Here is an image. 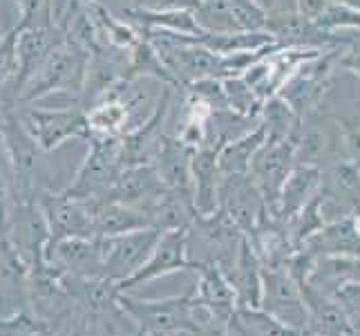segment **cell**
I'll return each instance as SVG.
<instances>
[{"label":"cell","instance_id":"6da1fadb","mask_svg":"<svg viewBox=\"0 0 360 336\" xmlns=\"http://www.w3.org/2000/svg\"><path fill=\"white\" fill-rule=\"evenodd\" d=\"M90 54L77 43L65 41L58 45L52 54L47 56L43 68L32 77V81L25 85V90L18 99V106L34 104L47 94H74L79 99L83 83H85V70H88Z\"/></svg>","mask_w":360,"mask_h":336},{"label":"cell","instance_id":"7a4b0ae2","mask_svg":"<svg viewBox=\"0 0 360 336\" xmlns=\"http://www.w3.org/2000/svg\"><path fill=\"white\" fill-rule=\"evenodd\" d=\"M119 307L123 309L136 330L141 334H177V332H195V292L191 290L184 296L170 298H153L141 301L128 294H119Z\"/></svg>","mask_w":360,"mask_h":336},{"label":"cell","instance_id":"3957f363","mask_svg":"<svg viewBox=\"0 0 360 336\" xmlns=\"http://www.w3.org/2000/svg\"><path fill=\"white\" fill-rule=\"evenodd\" d=\"M65 43V34L60 32L52 18L25 27L18 36V70L11 83L0 92V106H18V99L25 90V85L32 81V77L43 68L47 56L54 52L58 45Z\"/></svg>","mask_w":360,"mask_h":336},{"label":"cell","instance_id":"277c9868","mask_svg":"<svg viewBox=\"0 0 360 336\" xmlns=\"http://www.w3.org/2000/svg\"><path fill=\"white\" fill-rule=\"evenodd\" d=\"M25 128L30 130L34 142L41 146L43 153H52L70 139H90V126L85 110L70 108H27L20 117Z\"/></svg>","mask_w":360,"mask_h":336},{"label":"cell","instance_id":"5b68a950","mask_svg":"<svg viewBox=\"0 0 360 336\" xmlns=\"http://www.w3.org/2000/svg\"><path fill=\"white\" fill-rule=\"evenodd\" d=\"M45 227H47V244L45 258L52 249L65 238H94L92 216L88 206L81 200L68 197L63 191H41L36 195Z\"/></svg>","mask_w":360,"mask_h":336},{"label":"cell","instance_id":"8992f818","mask_svg":"<svg viewBox=\"0 0 360 336\" xmlns=\"http://www.w3.org/2000/svg\"><path fill=\"white\" fill-rule=\"evenodd\" d=\"M186 269H195V260L188 258V229L161 231L153 254L148 256L146 263L132 276L117 282L115 287L119 294H128L132 287H139L143 282L164 278L168 273L186 271Z\"/></svg>","mask_w":360,"mask_h":336},{"label":"cell","instance_id":"52a82bcc","mask_svg":"<svg viewBox=\"0 0 360 336\" xmlns=\"http://www.w3.org/2000/svg\"><path fill=\"white\" fill-rule=\"evenodd\" d=\"M161 231L148 227L141 231L123 233L117 238H101L103 244V278L110 282H121L139 269L159 240Z\"/></svg>","mask_w":360,"mask_h":336},{"label":"cell","instance_id":"ba28073f","mask_svg":"<svg viewBox=\"0 0 360 336\" xmlns=\"http://www.w3.org/2000/svg\"><path fill=\"white\" fill-rule=\"evenodd\" d=\"M293 157L295 142L291 137H287V139H269L266 137V142L257 148V153L251 159L248 175L253 178L269 209H276L280 204V193L289 178V166Z\"/></svg>","mask_w":360,"mask_h":336},{"label":"cell","instance_id":"9c48e42d","mask_svg":"<svg viewBox=\"0 0 360 336\" xmlns=\"http://www.w3.org/2000/svg\"><path fill=\"white\" fill-rule=\"evenodd\" d=\"M172 92L175 88L164 85V92H161L159 101L155 110L148 115L146 121H141L134 130L121 137V151H119V168H134V166H146L153 164L157 146L161 142V135H164V123L170 112V101H172Z\"/></svg>","mask_w":360,"mask_h":336},{"label":"cell","instance_id":"30bf717a","mask_svg":"<svg viewBox=\"0 0 360 336\" xmlns=\"http://www.w3.org/2000/svg\"><path fill=\"white\" fill-rule=\"evenodd\" d=\"M128 54L117 47H101L96 52H90L88 70H85V83L77 99V108L88 110L96 99H101L112 85L123 81L128 68Z\"/></svg>","mask_w":360,"mask_h":336},{"label":"cell","instance_id":"8fae6325","mask_svg":"<svg viewBox=\"0 0 360 336\" xmlns=\"http://www.w3.org/2000/svg\"><path fill=\"white\" fill-rule=\"evenodd\" d=\"M45 260L72 276L103 278L101 238H65L47 254Z\"/></svg>","mask_w":360,"mask_h":336},{"label":"cell","instance_id":"7c38bea8","mask_svg":"<svg viewBox=\"0 0 360 336\" xmlns=\"http://www.w3.org/2000/svg\"><path fill=\"white\" fill-rule=\"evenodd\" d=\"M195 151L186 146L177 135H161L153 166L166 189L193 195V173L191 161Z\"/></svg>","mask_w":360,"mask_h":336},{"label":"cell","instance_id":"4fadbf2b","mask_svg":"<svg viewBox=\"0 0 360 336\" xmlns=\"http://www.w3.org/2000/svg\"><path fill=\"white\" fill-rule=\"evenodd\" d=\"M195 271L200 273V280L193 287L195 301L204 305L215 318H224L233 312V285L226 280L224 269L217 263L195 260Z\"/></svg>","mask_w":360,"mask_h":336},{"label":"cell","instance_id":"5bb4252c","mask_svg":"<svg viewBox=\"0 0 360 336\" xmlns=\"http://www.w3.org/2000/svg\"><path fill=\"white\" fill-rule=\"evenodd\" d=\"M221 148L217 146H202L197 148L191 173H193V202L195 211L202 216L213 213L217 209V186H219V166L217 155Z\"/></svg>","mask_w":360,"mask_h":336},{"label":"cell","instance_id":"9a60e30c","mask_svg":"<svg viewBox=\"0 0 360 336\" xmlns=\"http://www.w3.org/2000/svg\"><path fill=\"white\" fill-rule=\"evenodd\" d=\"M92 216V231L94 238H117L123 233L141 231L153 227L150 218H148L141 209H134L119 202H103L90 209Z\"/></svg>","mask_w":360,"mask_h":336},{"label":"cell","instance_id":"2e32d148","mask_svg":"<svg viewBox=\"0 0 360 336\" xmlns=\"http://www.w3.org/2000/svg\"><path fill=\"white\" fill-rule=\"evenodd\" d=\"M123 18L139 25L141 32L161 30V32L181 34V36L204 34L193 11H155V9H143V7H130L123 11Z\"/></svg>","mask_w":360,"mask_h":336},{"label":"cell","instance_id":"e0dca14e","mask_svg":"<svg viewBox=\"0 0 360 336\" xmlns=\"http://www.w3.org/2000/svg\"><path fill=\"white\" fill-rule=\"evenodd\" d=\"M264 142H266V128L262 123H257L255 130L224 144L217 155L219 175H246L248 168H251L253 155L257 153V148Z\"/></svg>","mask_w":360,"mask_h":336},{"label":"cell","instance_id":"ac0fdd59","mask_svg":"<svg viewBox=\"0 0 360 336\" xmlns=\"http://www.w3.org/2000/svg\"><path fill=\"white\" fill-rule=\"evenodd\" d=\"M136 79H155V81H161L164 85H170V88H175V90H181L179 81L172 77V72L166 68V63L161 61L155 45L148 39H141L139 45L128 54V68H126V77H123V81H136Z\"/></svg>","mask_w":360,"mask_h":336},{"label":"cell","instance_id":"d6986e66","mask_svg":"<svg viewBox=\"0 0 360 336\" xmlns=\"http://www.w3.org/2000/svg\"><path fill=\"white\" fill-rule=\"evenodd\" d=\"M90 9L98 23V30H101L105 45L117 47L121 52H132L143 39L141 32H136L128 20L117 18L112 11L105 9V5H90Z\"/></svg>","mask_w":360,"mask_h":336},{"label":"cell","instance_id":"ffe728a7","mask_svg":"<svg viewBox=\"0 0 360 336\" xmlns=\"http://www.w3.org/2000/svg\"><path fill=\"white\" fill-rule=\"evenodd\" d=\"M316 180H318V170L314 166H297L291 175L287 178V182H284L282 186V193H280V204H282V213H293V211H297L304 200L307 195L311 193V189L316 186Z\"/></svg>","mask_w":360,"mask_h":336},{"label":"cell","instance_id":"44dd1931","mask_svg":"<svg viewBox=\"0 0 360 336\" xmlns=\"http://www.w3.org/2000/svg\"><path fill=\"white\" fill-rule=\"evenodd\" d=\"M221 83H224L226 106L231 112L248 117V119H255L259 115L264 101H259L257 94L251 90V85H248L242 77H226V79H221Z\"/></svg>","mask_w":360,"mask_h":336},{"label":"cell","instance_id":"7402d4cb","mask_svg":"<svg viewBox=\"0 0 360 336\" xmlns=\"http://www.w3.org/2000/svg\"><path fill=\"white\" fill-rule=\"evenodd\" d=\"M226 9L240 32H257L264 30L269 11L257 5L255 0H226Z\"/></svg>","mask_w":360,"mask_h":336},{"label":"cell","instance_id":"603a6c76","mask_svg":"<svg viewBox=\"0 0 360 336\" xmlns=\"http://www.w3.org/2000/svg\"><path fill=\"white\" fill-rule=\"evenodd\" d=\"M25 27L16 23L7 34L0 39V92H3L18 70V36Z\"/></svg>","mask_w":360,"mask_h":336},{"label":"cell","instance_id":"cb8c5ba5","mask_svg":"<svg viewBox=\"0 0 360 336\" xmlns=\"http://www.w3.org/2000/svg\"><path fill=\"white\" fill-rule=\"evenodd\" d=\"M18 5V23L22 27H32L52 18L49 14V0H16Z\"/></svg>","mask_w":360,"mask_h":336},{"label":"cell","instance_id":"d4e9b609","mask_svg":"<svg viewBox=\"0 0 360 336\" xmlns=\"http://www.w3.org/2000/svg\"><path fill=\"white\" fill-rule=\"evenodd\" d=\"M139 7L155 11H195L202 7L200 0H139Z\"/></svg>","mask_w":360,"mask_h":336},{"label":"cell","instance_id":"484cf974","mask_svg":"<svg viewBox=\"0 0 360 336\" xmlns=\"http://www.w3.org/2000/svg\"><path fill=\"white\" fill-rule=\"evenodd\" d=\"M327 5H329V0H295V11L300 16H304L307 20L316 23Z\"/></svg>","mask_w":360,"mask_h":336},{"label":"cell","instance_id":"4316f807","mask_svg":"<svg viewBox=\"0 0 360 336\" xmlns=\"http://www.w3.org/2000/svg\"><path fill=\"white\" fill-rule=\"evenodd\" d=\"M336 3L345 5V7H352L356 11H360V0H336Z\"/></svg>","mask_w":360,"mask_h":336},{"label":"cell","instance_id":"83f0119b","mask_svg":"<svg viewBox=\"0 0 360 336\" xmlns=\"http://www.w3.org/2000/svg\"><path fill=\"white\" fill-rule=\"evenodd\" d=\"M200 3L206 5V7H224L226 0H200Z\"/></svg>","mask_w":360,"mask_h":336},{"label":"cell","instance_id":"f1b7e54d","mask_svg":"<svg viewBox=\"0 0 360 336\" xmlns=\"http://www.w3.org/2000/svg\"><path fill=\"white\" fill-rule=\"evenodd\" d=\"M83 3H88V5H105V0H83Z\"/></svg>","mask_w":360,"mask_h":336},{"label":"cell","instance_id":"f546056e","mask_svg":"<svg viewBox=\"0 0 360 336\" xmlns=\"http://www.w3.org/2000/svg\"><path fill=\"white\" fill-rule=\"evenodd\" d=\"M3 34H5V32H3V27H0V39H3Z\"/></svg>","mask_w":360,"mask_h":336}]
</instances>
